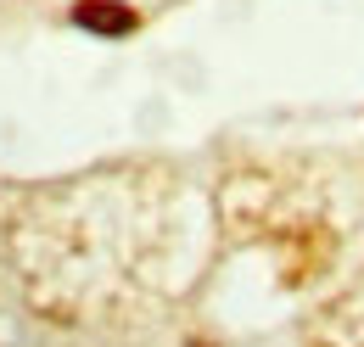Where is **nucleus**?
I'll list each match as a JSON object with an SVG mask.
<instances>
[{
  "label": "nucleus",
  "instance_id": "f257e3e1",
  "mask_svg": "<svg viewBox=\"0 0 364 347\" xmlns=\"http://www.w3.org/2000/svg\"><path fill=\"white\" fill-rule=\"evenodd\" d=\"M73 23L79 28H90V34H135V11L124 6V0H85V6H73Z\"/></svg>",
  "mask_w": 364,
  "mask_h": 347
}]
</instances>
